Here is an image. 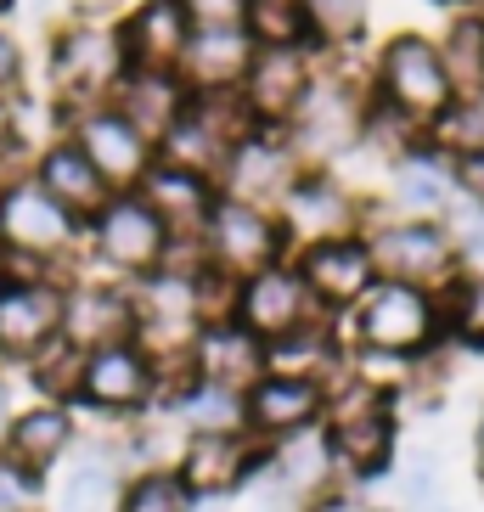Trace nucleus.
Instances as JSON below:
<instances>
[{"instance_id":"obj_47","label":"nucleus","mask_w":484,"mask_h":512,"mask_svg":"<svg viewBox=\"0 0 484 512\" xmlns=\"http://www.w3.org/2000/svg\"><path fill=\"white\" fill-rule=\"evenodd\" d=\"M468 467H473V484L484 490V406L473 411V428H468Z\"/></svg>"},{"instance_id":"obj_25","label":"nucleus","mask_w":484,"mask_h":512,"mask_svg":"<svg viewBox=\"0 0 484 512\" xmlns=\"http://www.w3.org/2000/svg\"><path fill=\"white\" fill-rule=\"evenodd\" d=\"M34 186H40L51 203H62V209L79 220V226H91L96 214H102V203L113 197V186L96 175V164H91V158H85V152H79L68 136L46 141V147L34 152Z\"/></svg>"},{"instance_id":"obj_13","label":"nucleus","mask_w":484,"mask_h":512,"mask_svg":"<svg viewBox=\"0 0 484 512\" xmlns=\"http://www.w3.org/2000/svg\"><path fill=\"white\" fill-rule=\"evenodd\" d=\"M259 467H265V445L248 439L242 428H226V434H186L181 451H175V473H181V484L203 507H231L259 479Z\"/></svg>"},{"instance_id":"obj_26","label":"nucleus","mask_w":484,"mask_h":512,"mask_svg":"<svg viewBox=\"0 0 484 512\" xmlns=\"http://www.w3.org/2000/svg\"><path fill=\"white\" fill-rule=\"evenodd\" d=\"M119 40H124V62L130 68L175 74V62H181L186 40H192V23H186L181 0H136L119 17Z\"/></svg>"},{"instance_id":"obj_48","label":"nucleus","mask_w":484,"mask_h":512,"mask_svg":"<svg viewBox=\"0 0 484 512\" xmlns=\"http://www.w3.org/2000/svg\"><path fill=\"white\" fill-rule=\"evenodd\" d=\"M12 417H17L12 383H6V377H0V456H6V434H12Z\"/></svg>"},{"instance_id":"obj_9","label":"nucleus","mask_w":484,"mask_h":512,"mask_svg":"<svg viewBox=\"0 0 484 512\" xmlns=\"http://www.w3.org/2000/svg\"><path fill=\"white\" fill-rule=\"evenodd\" d=\"M0 237L12 254H34L46 265H62L68 276H85V226L62 203H51L34 175L0 197Z\"/></svg>"},{"instance_id":"obj_10","label":"nucleus","mask_w":484,"mask_h":512,"mask_svg":"<svg viewBox=\"0 0 484 512\" xmlns=\"http://www.w3.org/2000/svg\"><path fill=\"white\" fill-rule=\"evenodd\" d=\"M248 130H259V124H254V113L242 107L237 91H203V96L186 102L175 130L158 141V158H164V164H181V169H197V175L214 181L220 164H226V152L237 147Z\"/></svg>"},{"instance_id":"obj_32","label":"nucleus","mask_w":484,"mask_h":512,"mask_svg":"<svg viewBox=\"0 0 484 512\" xmlns=\"http://www.w3.org/2000/svg\"><path fill=\"white\" fill-rule=\"evenodd\" d=\"M406 512H451V484H445V456L428 439H400L394 473L383 479Z\"/></svg>"},{"instance_id":"obj_20","label":"nucleus","mask_w":484,"mask_h":512,"mask_svg":"<svg viewBox=\"0 0 484 512\" xmlns=\"http://www.w3.org/2000/svg\"><path fill=\"white\" fill-rule=\"evenodd\" d=\"M62 338L74 349H107V344H136V299H130V282H113V276H74L68 293H62Z\"/></svg>"},{"instance_id":"obj_7","label":"nucleus","mask_w":484,"mask_h":512,"mask_svg":"<svg viewBox=\"0 0 484 512\" xmlns=\"http://www.w3.org/2000/svg\"><path fill=\"white\" fill-rule=\"evenodd\" d=\"M169 259L164 220L141 203V192H113L91 226H85V265L113 282H141Z\"/></svg>"},{"instance_id":"obj_35","label":"nucleus","mask_w":484,"mask_h":512,"mask_svg":"<svg viewBox=\"0 0 484 512\" xmlns=\"http://www.w3.org/2000/svg\"><path fill=\"white\" fill-rule=\"evenodd\" d=\"M439 316L456 355H484V271H462L451 287H439Z\"/></svg>"},{"instance_id":"obj_1","label":"nucleus","mask_w":484,"mask_h":512,"mask_svg":"<svg viewBox=\"0 0 484 512\" xmlns=\"http://www.w3.org/2000/svg\"><path fill=\"white\" fill-rule=\"evenodd\" d=\"M400 422H406V406L394 383L349 366L333 383V406L321 417V445L333 456L338 484H355V490H378L394 473V456H400Z\"/></svg>"},{"instance_id":"obj_5","label":"nucleus","mask_w":484,"mask_h":512,"mask_svg":"<svg viewBox=\"0 0 484 512\" xmlns=\"http://www.w3.org/2000/svg\"><path fill=\"white\" fill-rule=\"evenodd\" d=\"M361 237L372 248V265H378L383 282H406V287H451L462 276L456 265V248L445 242L439 220H411V214H394L383 197H366L361 214Z\"/></svg>"},{"instance_id":"obj_45","label":"nucleus","mask_w":484,"mask_h":512,"mask_svg":"<svg viewBox=\"0 0 484 512\" xmlns=\"http://www.w3.org/2000/svg\"><path fill=\"white\" fill-rule=\"evenodd\" d=\"M304 512H383L372 501V490H355V484H333V490H321L316 501H304Z\"/></svg>"},{"instance_id":"obj_39","label":"nucleus","mask_w":484,"mask_h":512,"mask_svg":"<svg viewBox=\"0 0 484 512\" xmlns=\"http://www.w3.org/2000/svg\"><path fill=\"white\" fill-rule=\"evenodd\" d=\"M439 231H445V242L456 248V265H462V271H484V203L479 197H468L456 186L451 203L439 209Z\"/></svg>"},{"instance_id":"obj_17","label":"nucleus","mask_w":484,"mask_h":512,"mask_svg":"<svg viewBox=\"0 0 484 512\" xmlns=\"http://www.w3.org/2000/svg\"><path fill=\"white\" fill-rule=\"evenodd\" d=\"M62 136L91 158L96 175H102L113 192H136L141 175L158 164V147H152V141L141 136V130L124 119L113 102L85 107V113H68V119H62Z\"/></svg>"},{"instance_id":"obj_14","label":"nucleus","mask_w":484,"mask_h":512,"mask_svg":"<svg viewBox=\"0 0 484 512\" xmlns=\"http://www.w3.org/2000/svg\"><path fill=\"white\" fill-rule=\"evenodd\" d=\"M316 79H321L316 46H259L254 62H248V74H242V85H237V96L254 113L259 130H288Z\"/></svg>"},{"instance_id":"obj_16","label":"nucleus","mask_w":484,"mask_h":512,"mask_svg":"<svg viewBox=\"0 0 484 512\" xmlns=\"http://www.w3.org/2000/svg\"><path fill=\"white\" fill-rule=\"evenodd\" d=\"M130 479V456L119 434H79L68 462L46 479V512H113Z\"/></svg>"},{"instance_id":"obj_49","label":"nucleus","mask_w":484,"mask_h":512,"mask_svg":"<svg viewBox=\"0 0 484 512\" xmlns=\"http://www.w3.org/2000/svg\"><path fill=\"white\" fill-rule=\"evenodd\" d=\"M12 6H17V0H0V17H6V12H12Z\"/></svg>"},{"instance_id":"obj_38","label":"nucleus","mask_w":484,"mask_h":512,"mask_svg":"<svg viewBox=\"0 0 484 512\" xmlns=\"http://www.w3.org/2000/svg\"><path fill=\"white\" fill-rule=\"evenodd\" d=\"M197 507H203V501L181 484L175 467H141V473L124 479L119 507L113 512H197Z\"/></svg>"},{"instance_id":"obj_24","label":"nucleus","mask_w":484,"mask_h":512,"mask_svg":"<svg viewBox=\"0 0 484 512\" xmlns=\"http://www.w3.org/2000/svg\"><path fill=\"white\" fill-rule=\"evenodd\" d=\"M79 411L74 406H51V400H34V406H17L12 417V434H6V462L29 467L40 479H51L68 451L79 445Z\"/></svg>"},{"instance_id":"obj_40","label":"nucleus","mask_w":484,"mask_h":512,"mask_svg":"<svg viewBox=\"0 0 484 512\" xmlns=\"http://www.w3.org/2000/svg\"><path fill=\"white\" fill-rule=\"evenodd\" d=\"M242 29L254 46H310L304 29V0H248Z\"/></svg>"},{"instance_id":"obj_33","label":"nucleus","mask_w":484,"mask_h":512,"mask_svg":"<svg viewBox=\"0 0 484 512\" xmlns=\"http://www.w3.org/2000/svg\"><path fill=\"white\" fill-rule=\"evenodd\" d=\"M434 46H439V62H445V79H451L456 102L479 96L484 91V12L456 6L445 17V29L434 34Z\"/></svg>"},{"instance_id":"obj_42","label":"nucleus","mask_w":484,"mask_h":512,"mask_svg":"<svg viewBox=\"0 0 484 512\" xmlns=\"http://www.w3.org/2000/svg\"><path fill=\"white\" fill-rule=\"evenodd\" d=\"M0 512H46V479L0 456Z\"/></svg>"},{"instance_id":"obj_12","label":"nucleus","mask_w":484,"mask_h":512,"mask_svg":"<svg viewBox=\"0 0 484 512\" xmlns=\"http://www.w3.org/2000/svg\"><path fill=\"white\" fill-rule=\"evenodd\" d=\"M203 259H209L214 271L226 276H254L265 271V265H282V259L293 254L288 231H282V220H276L271 209H254V203H231V197H220L209 214V226H203Z\"/></svg>"},{"instance_id":"obj_44","label":"nucleus","mask_w":484,"mask_h":512,"mask_svg":"<svg viewBox=\"0 0 484 512\" xmlns=\"http://www.w3.org/2000/svg\"><path fill=\"white\" fill-rule=\"evenodd\" d=\"M181 12L192 29H242L248 0H181Z\"/></svg>"},{"instance_id":"obj_29","label":"nucleus","mask_w":484,"mask_h":512,"mask_svg":"<svg viewBox=\"0 0 484 512\" xmlns=\"http://www.w3.org/2000/svg\"><path fill=\"white\" fill-rule=\"evenodd\" d=\"M192 372L203 383L242 394L254 377H265V344L242 321H214V327H203L192 338Z\"/></svg>"},{"instance_id":"obj_30","label":"nucleus","mask_w":484,"mask_h":512,"mask_svg":"<svg viewBox=\"0 0 484 512\" xmlns=\"http://www.w3.org/2000/svg\"><path fill=\"white\" fill-rule=\"evenodd\" d=\"M265 372L282 377H316V383H338L349 372V344L344 327L333 316L310 321V327L288 332V338H271L265 344Z\"/></svg>"},{"instance_id":"obj_43","label":"nucleus","mask_w":484,"mask_h":512,"mask_svg":"<svg viewBox=\"0 0 484 512\" xmlns=\"http://www.w3.org/2000/svg\"><path fill=\"white\" fill-rule=\"evenodd\" d=\"M23 91H29V57H23V40L0 23V102L17 107Z\"/></svg>"},{"instance_id":"obj_6","label":"nucleus","mask_w":484,"mask_h":512,"mask_svg":"<svg viewBox=\"0 0 484 512\" xmlns=\"http://www.w3.org/2000/svg\"><path fill=\"white\" fill-rule=\"evenodd\" d=\"M366 91L378 96L383 107L406 113L411 124H423V130H434L456 102L434 34H423V29H400L383 40L378 57H372V74H366Z\"/></svg>"},{"instance_id":"obj_2","label":"nucleus","mask_w":484,"mask_h":512,"mask_svg":"<svg viewBox=\"0 0 484 512\" xmlns=\"http://www.w3.org/2000/svg\"><path fill=\"white\" fill-rule=\"evenodd\" d=\"M338 327H344V344L355 361H378V366H411L434 349H445L439 293L383 282V276L349 316H338Z\"/></svg>"},{"instance_id":"obj_36","label":"nucleus","mask_w":484,"mask_h":512,"mask_svg":"<svg viewBox=\"0 0 484 512\" xmlns=\"http://www.w3.org/2000/svg\"><path fill=\"white\" fill-rule=\"evenodd\" d=\"M304 29L321 57H349L366 40V0H304Z\"/></svg>"},{"instance_id":"obj_50","label":"nucleus","mask_w":484,"mask_h":512,"mask_svg":"<svg viewBox=\"0 0 484 512\" xmlns=\"http://www.w3.org/2000/svg\"><path fill=\"white\" fill-rule=\"evenodd\" d=\"M462 6H473V12H484V0H462Z\"/></svg>"},{"instance_id":"obj_3","label":"nucleus","mask_w":484,"mask_h":512,"mask_svg":"<svg viewBox=\"0 0 484 512\" xmlns=\"http://www.w3.org/2000/svg\"><path fill=\"white\" fill-rule=\"evenodd\" d=\"M124 74H130V62H124L119 17H102V12L62 17L57 34H51V51H46V79H51L57 119L113 102Z\"/></svg>"},{"instance_id":"obj_52","label":"nucleus","mask_w":484,"mask_h":512,"mask_svg":"<svg viewBox=\"0 0 484 512\" xmlns=\"http://www.w3.org/2000/svg\"><path fill=\"white\" fill-rule=\"evenodd\" d=\"M451 6H462V0H451Z\"/></svg>"},{"instance_id":"obj_41","label":"nucleus","mask_w":484,"mask_h":512,"mask_svg":"<svg viewBox=\"0 0 484 512\" xmlns=\"http://www.w3.org/2000/svg\"><path fill=\"white\" fill-rule=\"evenodd\" d=\"M428 141H434L445 158H473V152H484V91L451 102V113L428 130Z\"/></svg>"},{"instance_id":"obj_19","label":"nucleus","mask_w":484,"mask_h":512,"mask_svg":"<svg viewBox=\"0 0 484 512\" xmlns=\"http://www.w3.org/2000/svg\"><path fill=\"white\" fill-rule=\"evenodd\" d=\"M361 214H366V197L338 175V169H304L293 192L282 197V231H288L293 248L304 242H321V237H349V231H361Z\"/></svg>"},{"instance_id":"obj_4","label":"nucleus","mask_w":484,"mask_h":512,"mask_svg":"<svg viewBox=\"0 0 484 512\" xmlns=\"http://www.w3.org/2000/svg\"><path fill=\"white\" fill-rule=\"evenodd\" d=\"M366 85L344 74V57H321V79L310 85L304 107L282 136L293 141L304 169H338L349 152H361V119H366Z\"/></svg>"},{"instance_id":"obj_34","label":"nucleus","mask_w":484,"mask_h":512,"mask_svg":"<svg viewBox=\"0 0 484 512\" xmlns=\"http://www.w3.org/2000/svg\"><path fill=\"white\" fill-rule=\"evenodd\" d=\"M265 473H271L293 501H316L321 490H333L338 484L333 456H327V445H321V428L316 434L288 439V445H271V451H265Z\"/></svg>"},{"instance_id":"obj_27","label":"nucleus","mask_w":484,"mask_h":512,"mask_svg":"<svg viewBox=\"0 0 484 512\" xmlns=\"http://www.w3.org/2000/svg\"><path fill=\"white\" fill-rule=\"evenodd\" d=\"M254 51L259 46L248 40V29H192L181 62H175V74H181V85L192 96L237 91L242 74H248V62H254Z\"/></svg>"},{"instance_id":"obj_53","label":"nucleus","mask_w":484,"mask_h":512,"mask_svg":"<svg viewBox=\"0 0 484 512\" xmlns=\"http://www.w3.org/2000/svg\"><path fill=\"white\" fill-rule=\"evenodd\" d=\"M0 248H6V237H0Z\"/></svg>"},{"instance_id":"obj_51","label":"nucleus","mask_w":484,"mask_h":512,"mask_svg":"<svg viewBox=\"0 0 484 512\" xmlns=\"http://www.w3.org/2000/svg\"><path fill=\"white\" fill-rule=\"evenodd\" d=\"M197 512H220V507H197Z\"/></svg>"},{"instance_id":"obj_28","label":"nucleus","mask_w":484,"mask_h":512,"mask_svg":"<svg viewBox=\"0 0 484 512\" xmlns=\"http://www.w3.org/2000/svg\"><path fill=\"white\" fill-rule=\"evenodd\" d=\"M451 192H456V158H445L434 141H423L400 164H389V197L383 203L394 214H411V220H439Z\"/></svg>"},{"instance_id":"obj_11","label":"nucleus","mask_w":484,"mask_h":512,"mask_svg":"<svg viewBox=\"0 0 484 512\" xmlns=\"http://www.w3.org/2000/svg\"><path fill=\"white\" fill-rule=\"evenodd\" d=\"M327 406H333V383L265 372L242 389V434L271 451V445H288L299 434H316Z\"/></svg>"},{"instance_id":"obj_15","label":"nucleus","mask_w":484,"mask_h":512,"mask_svg":"<svg viewBox=\"0 0 484 512\" xmlns=\"http://www.w3.org/2000/svg\"><path fill=\"white\" fill-rule=\"evenodd\" d=\"M293 271L304 276L310 287V299H316L321 316H349L355 304L378 287V265H372V248H366L361 231H349V237H321V242H304L293 248Z\"/></svg>"},{"instance_id":"obj_31","label":"nucleus","mask_w":484,"mask_h":512,"mask_svg":"<svg viewBox=\"0 0 484 512\" xmlns=\"http://www.w3.org/2000/svg\"><path fill=\"white\" fill-rule=\"evenodd\" d=\"M186 102H192V91L181 85V74H164V68H130V74L119 79V91H113V107L136 124L152 147L175 130Z\"/></svg>"},{"instance_id":"obj_22","label":"nucleus","mask_w":484,"mask_h":512,"mask_svg":"<svg viewBox=\"0 0 484 512\" xmlns=\"http://www.w3.org/2000/svg\"><path fill=\"white\" fill-rule=\"evenodd\" d=\"M62 282H0V366H23L62 338Z\"/></svg>"},{"instance_id":"obj_18","label":"nucleus","mask_w":484,"mask_h":512,"mask_svg":"<svg viewBox=\"0 0 484 512\" xmlns=\"http://www.w3.org/2000/svg\"><path fill=\"white\" fill-rule=\"evenodd\" d=\"M299 175H304V164H299V152H293V141L282 136V130H248V136L226 152L214 186H220V197H231V203H254V209L276 214Z\"/></svg>"},{"instance_id":"obj_23","label":"nucleus","mask_w":484,"mask_h":512,"mask_svg":"<svg viewBox=\"0 0 484 512\" xmlns=\"http://www.w3.org/2000/svg\"><path fill=\"white\" fill-rule=\"evenodd\" d=\"M141 203H147L158 220H164L169 237H203V226H209L214 203H220V186L209 181V175H197V169H181V164H158L141 175Z\"/></svg>"},{"instance_id":"obj_46","label":"nucleus","mask_w":484,"mask_h":512,"mask_svg":"<svg viewBox=\"0 0 484 512\" xmlns=\"http://www.w3.org/2000/svg\"><path fill=\"white\" fill-rule=\"evenodd\" d=\"M456 186L484 203V152H473V158H456Z\"/></svg>"},{"instance_id":"obj_37","label":"nucleus","mask_w":484,"mask_h":512,"mask_svg":"<svg viewBox=\"0 0 484 512\" xmlns=\"http://www.w3.org/2000/svg\"><path fill=\"white\" fill-rule=\"evenodd\" d=\"M23 377H29L34 400L74 406L79 400V377H85V349H74L68 338H57V344H46L29 366H23Z\"/></svg>"},{"instance_id":"obj_21","label":"nucleus","mask_w":484,"mask_h":512,"mask_svg":"<svg viewBox=\"0 0 484 512\" xmlns=\"http://www.w3.org/2000/svg\"><path fill=\"white\" fill-rule=\"evenodd\" d=\"M231 321H242L259 344H271V338H288V332L321 321V310L310 299L304 276L293 271V259H282V265H265V271L237 282V316Z\"/></svg>"},{"instance_id":"obj_8","label":"nucleus","mask_w":484,"mask_h":512,"mask_svg":"<svg viewBox=\"0 0 484 512\" xmlns=\"http://www.w3.org/2000/svg\"><path fill=\"white\" fill-rule=\"evenodd\" d=\"M164 394V372L141 344H107L85 355V377H79V400L74 411H91L102 422H141L158 411Z\"/></svg>"}]
</instances>
